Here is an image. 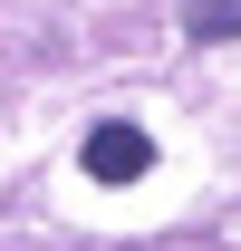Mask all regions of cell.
Masks as SVG:
<instances>
[{"label":"cell","mask_w":241,"mask_h":251,"mask_svg":"<svg viewBox=\"0 0 241 251\" xmlns=\"http://www.w3.org/2000/svg\"><path fill=\"white\" fill-rule=\"evenodd\" d=\"M77 174H96V184H145V174H154V135H145V126H125V116H106V126L87 135Z\"/></svg>","instance_id":"obj_1"},{"label":"cell","mask_w":241,"mask_h":251,"mask_svg":"<svg viewBox=\"0 0 241 251\" xmlns=\"http://www.w3.org/2000/svg\"><path fill=\"white\" fill-rule=\"evenodd\" d=\"M183 29L193 39H241V0H183Z\"/></svg>","instance_id":"obj_2"}]
</instances>
